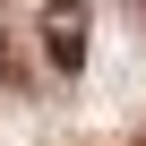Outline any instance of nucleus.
<instances>
[{
	"label": "nucleus",
	"instance_id": "nucleus-1",
	"mask_svg": "<svg viewBox=\"0 0 146 146\" xmlns=\"http://www.w3.org/2000/svg\"><path fill=\"white\" fill-rule=\"evenodd\" d=\"M86 35H95V9L86 0H43L35 9V43H43V69L52 78H78L86 69Z\"/></svg>",
	"mask_w": 146,
	"mask_h": 146
}]
</instances>
